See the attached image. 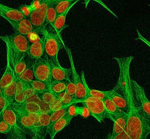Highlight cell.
<instances>
[{
	"instance_id": "b9f144b4",
	"label": "cell",
	"mask_w": 150,
	"mask_h": 139,
	"mask_svg": "<svg viewBox=\"0 0 150 139\" xmlns=\"http://www.w3.org/2000/svg\"><path fill=\"white\" fill-rule=\"evenodd\" d=\"M41 101V99L38 94H35L30 96H29L26 99V102H32V103H35L37 104H39V103Z\"/></svg>"
},
{
	"instance_id": "8fae6325",
	"label": "cell",
	"mask_w": 150,
	"mask_h": 139,
	"mask_svg": "<svg viewBox=\"0 0 150 139\" xmlns=\"http://www.w3.org/2000/svg\"><path fill=\"white\" fill-rule=\"evenodd\" d=\"M128 116L129 114L128 113L122 110L120 113L115 117L113 121L114 125L112 131L111 135L108 136V138L115 139L124 131L127 124Z\"/></svg>"
},
{
	"instance_id": "603a6c76",
	"label": "cell",
	"mask_w": 150,
	"mask_h": 139,
	"mask_svg": "<svg viewBox=\"0 0 150 139\" xmlns=\"http://www.w3.org/2000/svg\"><path fill=\"white\" fill-rule=\"evenodd\" d=\"M50 114H51V112L49 113H41L40 114V139L45 138L46 136L47 133H48L47 131L50 124Z\"/></svg>"
},
{
	"instance_id": "bcb514c9",
	"label": "cell",
	"mask_w": 150,
	"mask_h": 139,
	"mask_svg": "<svg viewBox=\"0 0 150 139\" xmlns=\"http://www.w3.org/2000/svg\"><path fill=\"white\" fill-rule=\"evenodd\" d=\"M93 1H96L97 2L99 3L101 5H104V3H103L101 0H93ZM89 1H90V0H86V1H84V4H85V6H86V8H87V7L88 2Z\"/></svg>"
},
{
	"instance_id": "ab89813d",
	"label": "cell",
	"mask_w": 150,
	"mask_h": 139,
	"mask_svg": "<svg viewBox=\"0 0 150 139\" xmlns=\"http://www.w3.org/2000/svg\"><path fill=\"white\" fill-rule=\"evenodd\" d=\"M39 106L40 107V110L41 113H49L52 112L50 107V104L47 103L45 102L44 101H42L41 100V101L39 103Z\"/></svg>"
},
{
	"instance_id": "f35d334b",
	"label": "cell",
	"mask_w": 150,
	"mask_h": 139,
	"mask_svg": "<svg viewBox=\"0 0 150 139\" xmlns=\"http://www.w3.org/2000/svg\"><path fill=\"white\" fill-rule=\"evenodd\" d=\"M18 9L25 15L26 18H29L31 13L33 11L30 5H23L18 8Z\"/></svg>"
},
{
	"instance_id": "1f68e13d",
	"label": "cell",
	"mask_w": 150,
	"mask_h": 139,
	"mask_svg": "<svg viewBox=\"0 0 150 139\" xmlns=\"http://www.w3.org/2000/svg\"><path fill=\"white\" fill-rule=\"evenodd\" d=\"M50 90L57 94L66 90V80H55L51 82Z\"/></svg>"
},
{
	"instance_id": "83f0119b",
	"label": "cell",
	"mask_w": 150,
	"mask_h": 139,
	"mask_svg": "<svg viewBox=\"0 0 150 139\" xmlns=\"http://www.w3.org/2000/svg\"><path fill=\"white\" fill-rule=\"evenodd\" d=\"M70 9L71 8L67 9L64 12L57 15V17L56 18V20L54 23L53 28L56 30V32L59 35H60V33L63 30V29H64L67 26L65 25V21H66L67 14Z\"/></svg>"
},
{
	"instance_id": "8d00e7d4",
	"label": "cell",
	"mask_w": 150,
	"mask_h": 139,
	"mask_svg": "<svg viewBox=\"0 0 150 139\" xmlns=\"http://www.w3.org/2000/svg\"><path fill=\"white\" fill-rule=\"evenodd\" d=\"M11 128L8 122L4 118L2 115H0V133L2 134L9 133Z\"/></svg>"
},
{
	"instance_id": "d6986e66",
	"label": "cell",
	"mask_w": 150,
	"mask_h": 139,
	"mask_svg": "<svg viewBox=\"0 0 150 139\" xmlns=\"http://www.w3.org/2000/svg\"><path fill=\"white\" fill-rule=\"evenodd\" d=\"M108 96L119 109L128 113L129 106L124 96L115 91L114 89L109 90V94Z\"/></svg>"
},
{
	"instance_id": "52a82bcc",
	"label": "cell",
	"mask_w": 150,
	"mask_h": 139,
	"mask_svg": "<svg viewBox=\"0 0 150 139\" xmlns=\"http://www.w3.org/2000/svg\"><path fill=\"white\" fill-rule=\"evenodd\" d=\"M4 118L9 124L11 130L9 132L10 138L25 139L26 138V134L19 127L17 123L16 114L11 105H8L4 110L2 114Z\"/></svg>"
},
{
	"instance_id": "d590c367",
	"label": "cell",
	"mask_w": 150,
	"mask_h": 139,
	"mask_svg": "<svg viewBox=\"0 0 150 139\" xmlns=\"http://www.w3.org/2000/svg\"><path fill=\"white\" fill-rule=\"evenodd\" d=\"M50 107L52 111H54L57 110H59L60 109L64 108V107H67L70 105H68L63 103L62 101H61L59 99L56 97L51 103L49 104Z\"/></svg>"
},
{
	"instance_id": "5bb4252c",
	"label": "cell",
	"mask_w": 150,
	"mask_h": 139,
	"mask_svg": "<svg viewBox=\"0 0 150 139\" xmlns=\"http://www.w3.org/2000/svg\"><path fill=\"white\" fill-rule=\"evenodd\" d=\"M72 118L73 117L69 116L66 114L62 118L50 124L47 131L48 134L50 135V138L51 139L54 138V137L57 133L60 131L62 130H63L64 127H66L70 123Z\"/></svg>"
},
{
	"instance_id": "f546056e",
	"label": "cell",
	"mask_w": 150,
	"mask_h": 139,
	"mask_svg": "<svg viewBox=\"0 0 150 139\" xmlns=\"http://www.w3.org/2000/svg\"><path fill=\"white\" fill-rule=\"evenodd\" d=\"M16 79L23 80L25 82H30L33 80L36 79L34 73V69H33V65L29 66L26 68L19 76Z\"/></svg>"
},
{
	"instance_id": "9a60e30c",
	"label": "cell",
	"mask_w": 150,
	"mask_h": 139,
	"mask_svg": "<svg viewBox=\"0 0 150 139\" xmlns=\"http://www.w3.org/2000/svg\"><path fill=\"white\" fill-rule=\"evenodd\" d=\"M13 28L16 33H21L23 35H28L30 32L33 31V26L30 19L26 18L19 21H8Z\"/></svg>"
},
{
	"instance_id": "2e32d148",
	"label": "cell",
	"mask_w": 150,
	"mask_h": 139,
	"mask_svg": "<svg viewBox=\"0 0 150 139\" xmlns=\"http://www.w3.org/2000/svg\"><path fill=\"white\" fill-rule=\"evenodd\" d=\"M26 55L29 57L35 60L44 56V45L42 38L36 42L30 43Z\"/></svg>"
},
{
	"instance_id": "d4e9b609",
	"label": "cell",
	"mask_w": 150,
	"mask_h": 139,
	"mask_svg": "<svg viewBox=\"0 0 150 139\" xmlns=\"http://www.w3.org/2000/svg\"><path fill=\"white\" fill-rule=\"evenodd\" d=\"M56 4L54 2H49L46 13V24H49L52 28L54 26V23L57 15L56 9Z\"/></svg>"
},
{
	"instance_id": "44dd1931",
	"label": "cell",
	"mask_w": 150,
	"mask_h": 139,
	"mask_svg": "<svg viewBox=\"0 0 150 139\" xmlns=\"http://www.w3.org/2000/svg\"><path fill=\"white\" fill-rule=\"evenodd\" d=\"M66 114L73 117L80 115L84 118H87L90 115V111L87 107L85 106L80 107L74 105V104H71L67 107Z\"/></svg>"
},
{
	"instance_id": "e0dca14e",
	"label": "cell",
	"mask_w": 150,
	"mask_h": 139,
	"mask_svg": "<svg viewBox=\"0 0 150 139\" xmlns=\"http://www.w3.org/2000/svg\"><path fill=\"white\" fill-rule=\"evenodd\" d=\"M11 106L13 110H16L21 112H24L26 113H41L39 104L35 103L26 101L23 103H17L14 101L11 104Z\"/></svg>"
},
{
	"instance_id": "74e56055",
	"label": "cell",
	"mask_w": 150,
	"mask_h": 139,
	"mask_svg": "<svg viewBox=\"0 0 150 139\" xmlns=\"http://www.w3.org/2000/svg\"><path fill=\"white\" fill-rule=\"evenodd\" d=\"M66 91L72 96L76 97V84L74 81L71 80L70 79L66 80Z\"/></svg>"
},
{
	"instance_id": "60d3db41",
	"label": "cell",
	"mask_w": 150,
	"mask_h": 139,
	"mask_svg": "<svg viewBox=\"0 0 150 139\" xmlns=\"http://www.w3.org/2000/svg\"><path fill=\"white\" fill-rule=\"evenodd\" d=\"M6 107H7V104H6V98L2 90H0V109H1L0 115L2 114L4 110Z\"/></svg>"
},
{
	"instance_id": "4316f807",
	"label": "cell",
	"mask_w": 150,
	"mask_h": 139,
	"mask_svg": "<svg viewBox=\"0 0 150 139\" xmlns=\"http://www.w3.org/2000/svg\"><path fill=\"white\" fill-rule=\"evenodd\" d=\"M80 0H59L56 4V9L57 15L62 13L72 6Z\"/></svg>"
},
{
	"instance_id": "cb8c5ba5",
	"label": "cell",
	"mask_w": 150,
	"mask_h": 139,
	"mask_svg": "<svg viewBox=\"0 0 150 139\" xmlns=\"http://www.w3.org/2000/svg\"><path fill=\"white\" fill-rule=\"evenodd\" d=\"M81 77L82 79V80L85 85L87 93V96H90L92 97L101 99H104L105 97H107L108 94H109V90L108 91H101V90H96V89H92L88 87L86 79L84 77V71L82 70L81 72Z\"/></svg>"
},
{
	"instance_id": "c3c4849f",
	"label": "cell",
	"mask_w": 150,
	"mask_h": 139,
	"mask_svg": "<svg viewBox=\"0 0 150 139\" xmlns=\"http://www.w3.org/2000/svg\"><path fill=\"white\" fill-rule=\"evenodd\" d=\"M149 6H150V4H149Z\"/></svg>"
},
{
	"instance_id": "ac0fdd59",
	"label": "cell",
	"mask_w": 150,
	"mask_h": 139,
	"mask_svg": "<svg viewBox=\"0 0 150 139\" xmlns=\"http://www.w3.org/2000/svg\"><path fill=\"white\" fill-rule=\"evenodd\" d=\"M16 79L14 69L10 62L7 60L5 70L0 82L1 89H4L5 87L13 83Z\"/></svg>"
},
{
	"instance_id": "484cf974",
	"label": "cell",
	"mask_w": 150,
	"mask_h": 139,
	"mask_svg": "<svg viewBox=\"0 0 150 139\" xmlns=\"http://www.w3.org/2000/svg\"><path fill=\"white\" fill-rule=\"evenodd\" d=\"M26 56L22 58L19 62H18L15 66H14V72H15V75L16 77V79L19 77V76L29 66L32 65L34 64L35 61L32 62L33 59H31V60L28 62L27 59H26Z\"/></svg>"
},
{
	"instance_id": "f1b7e54d",
	"label": "cell",
	"mask_w": 150,
	"mask_h": 139,
	"mask_svg": "<svg viewBox=\"0 0 150 139\" xmlns=\"http://www.w3.org/2000/svg\"><path fill=\"white\" fill-rule=\"evenodd\" d=\"M29 83L36 91L37 94L45 90L50 89V84L41 80L35 79L29 82Z\"/></svg>"
},
{
	"instance_id": "7402d4cb",
	"label": "cell",
	"mask_w": 150,
	"mask_h": 139,
	"mask_svg": "<svg viewBox=\"0 0 150 139\" xmlns=\"http://www.w3.org/2000/svg\"><path fill=\"white\" fill-rule=\"evenodd\" d=\"M16 83L17 82L16 79L13 83L5 87L4 89H1V90H2L6 98L7 106L8 105H11L15 101V96L17 93Z\"/></svg>"
},
{
	"instance_id": "4fadbf2b",
	"label": "cell",
	"mask_w": 150,
	"mask_h": 139,
	"mask_svg": "<svg viewBox=\"0 0 150 139\" xmlns=\"http://www.w3.org/2000/svg\"><path fill=\"white\" fill-rule=\"evenodd\" d=\"M0 15L6 21H19L26 18L25 15L18 9L0 4Z\"/></svg>"
},
{
	"instance_id": "7bdbcfd3",
	"label": "cell",
	"mask_w": 150,
	"mask_h": 139,
	"mask_svg": "<svg viewBox=\"0 0 150 139\" xmlns=\"http://www.w3.org/2000/svg\"><path fill=\"white\" fill-rule=\"evenodd\" d=\"M26 98L27 97L23 92L21 93H16L15 96V101L17 103H23L26 101Z\"/></svg>"
},
{
	"instance_id": "ee69618b",
	"label": "cell",
	"mask_w": 150,
	"mask_h": 139,
	"mask_svg": "<svg viewBox=\"0 0 150 139\" xmlns=\"http://www.w3.org/2000/svg\"><path fill=\"white\" fill-rule=\"evenodd\" d=\"M42 2V0H33L30 4V6H31L33 11H35L40 7Z\"/></svg>"
},
{
	"instance_id": "f6af8a7d",
	"label": "cell",
	"mask_w": 150,
	"mask_h": 139,
	"mask_svg": "<svg viewBox=\"0 0 150 139\" xmlns=\"http://www.w3.org/2000/svg\"><path fill=\"white\" fill-rule=\"evenodd\" d=\"M137 35H138V38H137V39H139L140 40H141L143 43H144L145 44H146L148 47L150 48V42L147 40L145 38H144L142 35L141 33L137 30Z\"/></svg>"
},
{
	"instance_id": "ba28073f",
	"label": "cell",
	"mask_w": 150,
	"mask_h": 139,
	"mask_svg": "<svg viewBox=\"0 0 150 139\" xmlns=\"http://www.w3.org/2000/svg\"><path fill=\"white\" fill-rule=\"evenodd\" d=\"M67 55L70 63V66L72 69V76L73 78V81L76 84V99L79 103H82L85 100L87 96V90L85 87V85L82 80L81 77L80 78L79 74L77 73L75 66L74 65L73 56L71 49L67 48L64 45V46Z\"/></svg>"
},
{
	"instance_id": "3957f363",
	"label": "cell",
	"mask_w": 150,
	"mask_h": 139,
	"mask_svg": "<svg viewBox=\"0 0 150 139\" xmlns=\"http://www.w3.org/2000/svg\"><path fill=\"white\" fill-rule=\"evenodd\" d=\"M42 39L44 45V56L50 62L60 65L58 60V53L60 49L64 46L61 35L56 30L52 32L46 27L42 30Z\"/></svg>"
},
{
	"instance_id": "ffe728a7",
	"label": "cell",
	"mask_w": 150,
	"mask_h": 139,
	"mask_svg": "<svg viewBox=\"0 0 150 139\" xmlns=\"http://www.w3.org/2000/svg\"><path fill=\"white\" fill-rule=\"evenodd\" d=\"M104 102L106 110V117L113 121L115 117L120 113L122 110L115 105L108 96L104 98Z\"/></svg>"
},
{
	"instance_id": "5b68a950",
	"label": "cell",
	"mask_w": 150,
	"mask_h": 139,
	"mask_svg": "<svg viewBox=\"0 0 150 139\" xmlns=\"http://www.w3.org/2000/svg\"><path fill=\"white\" fill-rule=\"evenodd\" d=\"M87 107L90 115L95 118L99 123L103 121L106 117V110L104 100L90 96H87L84 101L81 103Z\"/></svg>"
},
{
	"instance_id": "d6a6232c",
	"label": "cell",
	"mask_w": 150,
	"mask_h": 139,
	"mask_svg": "<svg viewBox=\"0 0 150 139\" xmlns=\"http://www.w3.org/2000/svg\"><path fill=\"white\" fill-rule=\"evenodd\" d=\"M38 94L42 101H44L49 104L51 103L57 97L56 93L52 91L50 89L45 90Z\"/></svg>"
},
{
	"instance_id": "9c48e42d",
	"label": "cell",
	"mask_w": 150,
	"mask_h": 139,
	"mask_svg": "<svg viewBox=\"0 0 150 139\" xmlns=\"http://www.w3.org/2000/svg\"><path fill=\"white\" fill-rule=\"evenodd\" d=\"M33 69L36 79L45 82L50 84V66L49 62L44 56L35 60L33 64Z\"/></svg>"
},
{
	"instance_id": "7a4b0ae2",
	"label": "cell",
	"mask_w": 150,
	"mask_h": 139,
	"mask_svg": "<svg viewBox=\"0 0 150 139\" xmlns=\"http://www.w3.org/2000/svg\"><path fill=\"white\" fill-rule=\"evenodd\" d=\"M6 46V60L13 68L15 65L26 55L30 44L27 35L15 33L12 35L1 36Z\"/></svg>"
},
{
	"instance_id": "4dcf8cb0",
	"label": "cell",
	"mask_w": 150,
	"mask_h": 139,
	"mask_svg": "<svg viewBox=\"0 0 150 139\" xmlns=\"http://www.w3.org/2000/svg\"><path fill=\"white\" fill-rule=\"evenodd\" d=\"M56 96L58 99H59L61 101L68 105H71L73 104L78 103L79 102L76 100V97L72 96L70 94H69L66 90L62 91L61 93L56 94Z\"/></svg>"
},
{
	"instance_id": "e575fe53",
	"label": "cell",
	"mask_w": 150,
	"mask_h": 139,
	"mask_svg": "<svg viewBox=\"0 0 150 139\" xmlns=\"http://www.w3.org/2000/svg\"><path fill=\"white\" fill-rule=\"evenodd\" d=\"M29 117L33 121V125L37 131V133L39 135V138L40 137V114L38 113H27Z\"/></svg>"
},
{
	"instance_id": "30bf717a",
	"label": "cell",
	"mask_w": 150,
	"mask_h": 139,
	"mask_svg": "<svg viewBox=\"0 0 150 139\" xmlns=\"http://www.w3.org/2000/svg\"><path fill=\"white\" fill-rule=\"evenodd\" d=\"M16 116L17 123L21 129L27 135L33 139H39V135L33 125V121L26 113L13 110Z\"/></svg>"
},
{
	"instance_id": "836d02e7",
	"label": "cell",
	"mask_w": 150,
	"mask_h": 139,
	"mask_svg": "<svg viewBox=\"0 0 150 139\" xmlns=\"http://www.w3.org/2000/svg\"><path fill=\"white\" fill-rule=\"evenodd\" d=\"M67 107H64L59 110L52 111L50 114V124L64 117L66 114Z\"/></svg>"
},
{
	"instance_id": "7c38bea8",
	"label": "cell",
	"mask_w": 150,
	"mask_h": 139,
	"mask_svg": "<svg viewBox=\"0 0 150 139\" xmlns=\"http://www.w3.org/2000/svg\"><path fill=\"white\" fill-rule=\"evenodd\" d=\"M49 61V60H48ZM49 62L51 70V82L55 80H67L72 75L71 68H63L60 65Z\"/></svg>"
},
{
	"instance_id": "8992f818",
	"label": "cell",
	"mask_w": 150,
	"mask_h": 139,
	"mask_svg": "<svg viewBox=\"0 0 150 139\" xmlns=\"http://www.w3.org/2000/svg\"><path fill=\"white\" fill-rule=\"evenodd\" d=\"M49 4V0H42L40 7L33 11L29 17L33 26V31L38 34H40L46 27V13Z\"/></svg>"
},
{
	"instance_id": "7dc6e473",
	"label": "cell",
	"mask_w": 150,
	"mask_h": 139,
	"mask_svg": "<svg viewBox=\"0 0 150 139\" xmlns=\"http://www.w3.org/2000/svg\"><path fill=\"white\" fill-rule=\"evenodd\" d=\"M49 2H57V1H59V0H49Z\"/></svg>"
},
{
	"instance_id": "6da1fadb",
	"label": "cell",
	"mask_w": 150,
	"mask_h": 139,
	"mask_svg": "<svg viewBox=\"0 0 150 139\" xmlns=\"http://www.w3.org/2000/svg\"><path fill=\"white\" fill-rule=\"evenodd\" d=\"M114 58L118 63L120 74L117 83L113 89L124 96L126 99L129 106V111L128 113L129 114L128 120H132L141 115L135 106L132 86V79L130 76V65L134 57H114Z\"/></svg>"
},
{
	"instance_id": "277c9868",
	"label": "cell",
	"mask_w": 150,
	"mask_h": 139,
	"mask_svg": "<svg viewBox=\"0 0 150 139\" xmlns=\"http://www.w3.org/2000/svg\"><path fill=\"white\" fill-rule=\"evenodd\" d=\"M132 86L136 109L142 116L150 118V101L146 96L144 87L133 79Z\"/></svg>"
}]
</instances>
